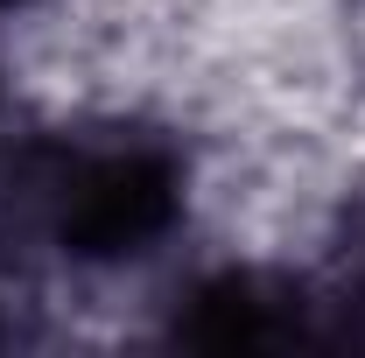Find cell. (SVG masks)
I'll list each match as a JSON object with an SVG mask.
<instances>
[{
	"label": "cell",
	"mask_w": 365,
	"mask_h": 358,
	"mask_svg": "<svg viewBox=\"0 0 365 358\" xmlns=\"http://www.w3.org/2000/svg\"><path fill=\"white\" fill-rule=\"evenodd\" d=\"M182 211V169L162 148H98L56 190V239L78 260H120L162 239Z\"/></svg>",
	"instance_id": "cell-1"
},
{
	"label": "cell",
	"mask_w": 365,
	"mask_h": 358,
	"mask_svg": "<svg viewBox=\"0 0 365 358\" xmlns=\"http://www.w3.org/2000/svg\"><path fill=\"white\" fill-rule=\"evenodd\" d=\"M182 337L190 344H274L281 323H274V302L260 295L253 274H225V281L197 288V302L182 316Z\"/></svg>",
	"instance_id": "cell-2"
}]
</instances>
